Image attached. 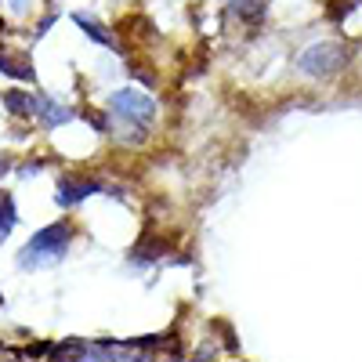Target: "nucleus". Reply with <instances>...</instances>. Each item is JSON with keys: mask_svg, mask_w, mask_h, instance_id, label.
Masks as SVG:
<instances>
[{"mask_svg": "<svg viewBox=\"0 0 362 362\" xmlns=\"http://www.w3.org/2000/svg\"><path fill=\"white\" fill-rule=\"evenodd\" d=\"M58 167V156L54 153H33V156H18V167H15V177L18 181H29V177H40L44 170Z\"/></svg>", "mask_w": 362, "mask_h": 362, "instance_id": "nucleus-9", "label": "nucleus"}, {"mask_svg": "<svg viewBox=\"0 0 362 362\" xmlns=\"http://www.w3.org/2000/svg\"><path fill=\"white\" fill-rule=\"evenodd\" d=\"M0 305H4V297H0Z\"/></svg>", "mask_w": 362, "mask_h": 362, "instance_id": "nucleus-15", "label": "nucleus"}, {"mask_svg": "<svg viewBox=\"0 0 362 362\" xmlns=\"http://www.w3.org/2000/svg\"><path fill=\"white\" fill-rule=\"evenodd\" d=\"M239 22H261L264 18V0H228V11Z\"/></svg>", "mask_w": 362, "mask_h": 362, "instance_id": "nucleus-11", "label": "nucleus"}, {"mask_svg": "<svg viewBox=\"0 0 362 362\" xmlns=\"http://www.w3.org/2000/svg\"><path fill=\"white\" fill-rule=\"evenodd\" d=\"M348 62H351V51L341 40H319L297 54V73L312 80H326V76L344 73Z\"/></svg>", "mask_w": 362, "mask_h": 362, "instance_id": "nucleus-4", "label": "nucleus"}, {"mask_svg": "<svg viewBox=\"0 0 362 362\" xmlns=\"http://www.w3.org/2000/svg\"><path fill=\"white\" fill-rule=\"evenodd\" d=\"M18 203H15V192L11 189H0V243L18 228Z\"/></svg>", "mask_w": 362, "mask_h": 362, "instance_id": "nucleus-10", "label": "nucleus"}, {"mask_svg": "<svg viewBox=\"0 0 362 362\" xmlns=\"http://www.w3.org/2000/svg\"><path fill=\"white\" fill-rule=\"evenodd\" d=\"M0 76L22 83V87H33L37 83V66H33V51L29 47H15L11 40L0 37Z\"/></svg>", "mask_w": 362, "mask_h": 362, "instance_id": "nucleus-6", "label": "nucleus"}, {"mask_svg": "<svg viewBox=\"0 0 362 362\" xmlns=\"http://www.w3.org/2000/svg\"><path fill=\"white\" fill-rule=\"evenodd\" d=\"M225 4H228V0H225Z\"/></svg>", "mask_w": 362, "mask_h": 362, "instance_id": "nucleus-16", "label": "nucleus"}, {"mask_svg": "<svg viewBox=\"0 0 362 362\" xmlns=\"http://www.w3.org/2000/svg\"><path fill=\"white\" fill-rule=\"evenodd\" d=\"M58 18H62V11H58V8H47L37 22H33V37H29V44H37V40H44L47 33H51V29L58 25Z\"/></svg>", "mask_w": 362, "mask_h": 362, "instance_id": "nucleus-12", "label": "nucleus"}, {"mask_svg": "<svg viewBox=\"0 0 362 362\" xmlns=\"http://www.w3.org/2000/svg\"><path fill=\"white\" fill-rule=\"evenodd\" d=\"M109 189V177L105 174H95V170H62L54 181V203L58 210H66V214H73V210H80L87 199H95V196H105Z\"/></svg>", "mask_w": 362, "mask_h": 362, "instance_id": "nucleus-3", "label": "nucleus"}, {"mask_svg": "<svg viewBox=\"0 0 362 362\" xmlns=\"http://www.w3.org/2000/svg\"><path fill=\"white\" fill-rule=\"evenodd\" d=\"M0 105H4V112L15 124H33V116H37V95L25 90L22 83H11L0 90Z\"/></svg>", "mask_w": 362, "mask_h": 362, "instance_id": "nucleus-8", "label": "nucleus"}, {"mask_svg": "<svg viewBox=\"0 0 362 362\" xmlns=\"http://www.w3.org/2000/svg\"><path fill=\"white\" fill-rule=\"evenodd\" d=\"M8 8V22H29L37 11V0H4Z\"/></svg>", "mask_w": 362, "mask_h": 362, "instance_id": "nucleus-13", "label": "nucleus"}, {"mask_svg": "<svg viewBox=\"0 0 362 362\" xmlns=\"http://www.w3.org/2000/svg\"><path fill=\"white\" fill-rule=\"evenodd\" d=\"M76 235H80V221H76L73 214L47 221L44 228H37V232L22 243V250L15 254V268L25 272V276H33V272H47V268H54V264H62V261L73 254Z\"/></svg>", "mask_w": 362, "mask_h": 362, "instance_id": "nucleus-2", "label": "nucleus"}, {"mask_svg": "<svg viewBox=\"0 0 362 362\" xmlns=\"http://www.w3.org/2000/svg\"><path fill=\"white\" fill-rule=\"evenodd\" d=\"M105 112L112 119V141L124 148H141L145 141H153L156 119H160V102L153 98V90L145 87H116L105 98Z\"/></svg>", "mask_w": 362, "mask_h": 362, "instance_id": "nucleus-1", "label": "nucleus"}, {"mask_svg": "<svg viewBox=\"0 0 362 362\" xmlns=\"http://www.w3.org/2000/svg\"><path fill=\"white\" fill-rule=\"evenodd\" d=\"M18 167V153H11V148H0V181H8Z\"/></svg>", "mask_w": 362, "mask_h": 362, "instance_id": "nucleus-14", "label": "nucleus"}, {"mask_svg": "<svg viewBox=\"0 0 362 362\" xmlns=\"http://www.w3.org/2000/svg\"><path fill=\"white\" fill-rule=\"evenodd\" d=\"M66 18H69L73 25H80V29H83V33L90 37V44H98V47H105V51H112V54H127L124 37H119L109 22H102V15H90V11H69Z\"/></svg>", "mask_w": 362, "mask_h": 362, "instance_id": "nucleus-7", "label": "nucleus"}, {"mask_svg": "<svg viewBox=\"0 0 362 362\" xmlns=\"http://www.w3.org/2000/svg\"><path fill=\"white\" fill-rule=\"evenodd\" d=\"M76 119H80V105L54 98V95H47V90H37V116H33V127H37L40 134H58L62 127L76 124Z\"/></svg>", "mask_w": 362, "mask_h": 362, "instance_id": "nucleus-5", "label": "nucleus"}]
</instances>
